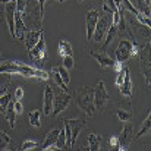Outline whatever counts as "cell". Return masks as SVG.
I'll return each instance as SVG.
<instances>
[{"label": "cell", "mask_w": 151, "mask_h": 151, "mask_svg": "<svg viewBox=\"0 0 151 151\" xmlns=\"http://www.w3.org/2000/svg\"><path fill=\"white\" fill-rule=\"evenodd\" d=\"M59 129H53L50 131L49 134H47V137H46V139H44V142H43V145H41V150L46 151L50 145H54L56 144V139H57V135H59Z\"/></svg>", "instance_id": "44dd1931"}, {"label": "cell", "mask_w": 151, "mask_h": 151, "mask_svg": "<svg viewBox=\"0 0 151 151\" xmlns=\"http://www.w3.org/2000/svg\"><path fill=\"white\" fill-rule=\"evenodd\" d=\"M53 100H54V91L50 85H47L44 90V97H43V111L47 116H50L53 111Z\"/></svg>", "instance_id": "e0dca14e"}, {"label": "cell", "mask_w": 151, "mask_h": 151, "mask_svg": "<svg viewBox=\"0 0 151 151\" xmlns=\"http://www.w3.org/2000/svg\"><path fill=\"white\" fill-rule=\"evenodd\" d=\"M93 90H94V106H96V109H104L106 104L110 100V96H109V93L106 90L104 82L99 81L97 85Z\"/></svg>", "instance_id": "30bf717a"}, {"label": "cell", "mask_w": 151, "mask_h": 151, "mask_svg": "<svg viewBox=\"0 0 151 151\" xmlns=\"http://www.w3.org/2000/svg\"><path fill=\"white\" fill-rule=\"evenodd\" d=\"M78 1H84V0H78Z\"/></svg>", "instance_id": "ee69618b"}, {"label": "cell", "mask_w": 151, "mask_h": 151, "mask_svg": "<svg viewBox=\"0 0 151 151\" xmlns=\"http://www.w3.org/2000/svg\"><path fill=\"white\" fill-rule=\"evenodd\" d=\"M0 72L21 73L25 78H37V79H41V81L50 79V75L46 70L32 68V66L21 63V62H4V63H0Z\"/></svg>", "instance_id": "6da1fadb"}, {"label": "cell", "mask_w": 151, "mask_h": 151, "mask_svg": "<svg viewBox=\"0 0 151 151\" xmlns=\"http://www.w3.org/2000/svg\"><path fill=\"white\" fill-rule=\"evenodd\" d=\"M35 147H37V142H35V141H25V142H22L21 150L22 151H28V150H34Z\"/></svg>", "instance_id": "836d02e7"}, {"label": "cell", "mask_w": 151, "mask_h": 151, "mask_svg": "<svg viewBox=\"0 0 151 151\" xmlns=\"http://www.w3.org/2000/svg\"><path fill=\"white\" fill-rule=\"evenodd\" d=\"M43 15H44V7L38 3V0H27V6L22 13L25 25H29L31 28L35 29H41Z\"/></svg>", "instance_id": "7a4b0ae2"}, {"label": "cell", "mask_w": 151, "mask_h": 151, "mask_svg": "<svg viewBox=\"0 0 151 151\" xmlns=\"http://www.w3.org/2000/svg\"><path fill=\"white\" fill-rule=\"evenodd\" d=\"M54 69H56V70H57V73L62 76V79L65 81V84H68V85H69V82H70L69 70H68L66 68H63V66H54Z\"/></svg>", "instance_id": "4dcf8cb0"}, {"label": "cell", "mask_w": 151, "mask_h": 151, "mask_svg": "<svg viewBox=\"0 0 151 151\" xmlns=\"http://www.w3.org/2000/svg\"><path fill=\"white\" fill-rule=\"evenodd\" d=\"M46 1H49V0H38V3H40L43 7H44V3H46Z\"/></svg>", "instance_id": "ab89813d"}, {"label": "cell", "mask_w": 151, "mask_h": 151, "mask_svg": "<svg viewBox=\"0 0 151 151\" xmlns=\"http://www.w3.org/2000/svg\"><path fill=\"white\" fill-rule=\"evenodd\" d=\"M110 25H111V13H109V12H106L103 15L100 13L97 25H96V29H94V34H93V37H94V40L97 43H100L101 40L106 37L107 29H109Z\"/></svg>", "instance_id": "8992f818"}, {"label": "cell", "mask_w": 151, "mask_h": 151, "mask_svg": "<svg viewBox=\"0 0 151 151\" xmlns=\"http://www.w3.org/2000/svg\"><path fill=\"white\" fill-rule=\"evenodd\" d=\"M10 76H12V73H9V72H0V96L7 93V85L10 82Z\"/></svg>", "instance_id": "d4e9b609"}, {"label": "cell", "mask_w": 151, "mask_h": 151, "mask_svg": "<svg viewBox=\"0 0 151 151\" xmlns=\"http://www.w3.org/2000/svg\"><path fill=\"white\" fill-rule=\"evenodd\" d=\"M75 97H76V100H75L76 101V106H78L88 117L94 116V113H96L97 109H96V106H94V90H93L91 87L84 85V87L78 88Z\"/></svg>", "instance_id": "3957f363"}, {"label": "cell", "mask_w": 151, "mask_h": 151, "mask_svg": "<svg viewBox=\"0 0 151 151\" xmlns=\"http://www.w3.org/2000/svg\"><path fill=\"white\" fill-rule=\"evenodd\" d=\"M57 150H65L66 148V135H65V129H62L57 135V139H56V144Z\"/></svg>", "instance_id": "f546056e"}, {"label": "cell", "mask_w": 151, "mask_h": 151, "mask_svg": "<svg viewBox=\"0 0 151 151\" xmlns=\"http://www.w3.org/2000/svg\"><path fill=\"white\" fill-rule=\"evenodd\" d=\"M57 1H59V3H63V1H66V0H57Z\"/></svg>", "instance_id": "b9f144b4"}, {"label": "cell", "mask_w": 151, "mask_h": 151, "mask_svg": "<svg viewBox=\"0 0 151 151\" xmlns=\"http://www.w3.org/2000/svg\"><path fill=\"white\" fill-rule=\"evenodd\" d=\"M87 139H88V148L91 151H99L101 148V141H103L101 135H97V134H88Z\"/></svg>", "instance_id": "ffe728a7"}, {"label": "cell", "mask_w": 151, "mask_h": 151, "mask_svg": "<svg viewBox=\"0 0 151 151\" xmlns=\"http://www.w3.org/2000/svg\"><path fill=\"white\" fill-rule=\"evenodd\" d=\"M59 53H60V56H62V57H63V56H70V54H73L72 44H70L68 40L62 38V40L59 41Z\"/></svg>", "instance_id": "7402d4cb"}, {"label": "cell", "mask_w": 151, "mask_h": 151, "mask_svg": "<svg viewBox=\"0 0 151 151\" xmlns=\"http://www.w3.org/2000/svg\"><path fill=\"white\" fill-rule=\"evenodd\" d=\"M4 117H6V120L9 122V126H10V128H15V123H16V110H15L12 101H9L7 106H6Z\"/></svg>", "instance_id": "d6986e66"}, {"label": "cell", "mask_w": 151, "mask_h": 151, "mask_svg": "<svg viewBox=\"0 0 151 151\" xmlns=\"http://www.w3.org/2000/svg\"><path fill=\"white\" fill-rule=\"evenodd\" d=\"M50 78H53V81H54V84L62 90V91H65V93H70L69 91V88H68V84H65V81L62 79V76L57 73V70L53 68V70H51V76Z\"/></svg>", "instance_id": "603a6c76"}, {"label": "cell", "mask_w": 151, "mask_h": 151, "mask_svg": "<svg viewBox=\"0 0 151 151\" xmlns=\"http://www.w3.org/2000/svg\"><path fill=\"white\" fill-rule=\"evenodd\" d=\"M15 13H16V3L15 1L4 3V15L7 21V28L13 38H15Z\"/></svg>", "instance_id": "4fadbf2b"}, {"label": "cell", "mask_w": 151, "mask_h": 151, "mask_svg": "<svg viewBox=\"0 0 151 151\" xmlns=\"http://www.w3.org/2000/svg\"><path fill=\"white\" fill-rule=\"evenodd\" d=\"M138 46L135 41L132 40H128V38H122L119 41V46L116 47L114 51V56H116V62H120V63H125L128 62L131 57L134 56H138Z\"/></svg>", "instance_id": "5b68a950"}, {"label": "cell", "mask_w": 151, "mask_h": 151, "mask_svg": "<svg viewBox=\"0 0 151 151\" xmlns=\"http://www.w3.org/2000/svg\"><path fill=\"white\" fill-rule=\"evenodd\" d=\"M90 54L97 60V63H99V66H100V69H104V68H113V65H114V59H111L107 53H106V50H91L90 51Z\"/></svg>", "instance_id": "5bb4252c"}, {"label": "cell", "mask_w": 151, "mask_h": 151, "mask_svg": "<svg viewBox=\"0 0 151 151\" xmlns=\"http://www.w3.org/2000/svg\"><path fill=\"white\" fill-rule=\"evenodd\" d=\"M7 1H15V0H0V3H7Z\"/></svg>", "instance_id": "60d3db41"}, {"label": "cell", "mask_w": 151, "mask_h": 151, "mask_svg": "<svg viewBox=\"0 0 151 151\" xmlns=\"http://www.w3.org/2000/svg\"><path fill=\"white\" fill-rule=\"evenodd\" d=\"M41 37H44L43 28H41V29H29V31H27L25 35H24V41H25L27 50H31V49L38 43V40H40Z\"/></svg>", "instance_id": "9a60e30c"}, {"label": "cell", "mask_w": 151, "mask_h": 151, "mask_svg": "<svg viewBox=\"0 0 151 151\" xmlns=\"http://www.w3.org/2000/svg\"><path fill=\"white\" fill-rule=\"evenodd\" d=\"M65 135H66V148L75 145L79 132L85 128V119H65Z\"/></svg>", "instance_id": "277c9868"}, {"label": "cell", "mask_w": 151, "mask_h": 151, "mask_svg": "<svg viewBox=\"0 0 151 151\" xmlns=\"http://www.w3.org/2000/svg\"><path fill=\"white\" fill-rule=\"evenodd\" d=\"M138 54H139V62H141V69L145 78V84L150 85V43L147 41V44L141 49H138Z\"/></svg>", "instance_id": "52a82bcc"}, {"label": "cell", "mask_w": 151, "mask_h": 151, "mask_svg": "<svg viewBox=\"0 0 151 151\" xmlns=\"http://www.w3.org/2000/svg\"><path fill=\"white\" fill-rule=\"evenodd\" d=\"M123 129H122V134L119 135V147L117 150L125 151L128 150L129 144L134 141V126L129 123V122H123Z\"/></svg>", "instance_id": "8fae6325"}, {"label": "cell", "mask_w": 151, "mask_h": 151, "mask_svg": "<svg viewBox=\"0 0 151 151\" xmlns=\"http://www.w3.org/2000/svg\"><path fill=\"white\" fill-rule=\"evenodd\" d=\"M13 107H15V110H16V114H21V113L24 111V106H22V101L21 100H15Z\"/></svg>", "instance_id": "d590c367"}, {"label": "cell", "mask_w": 151, "mask_h": 151, "mask_svg": "<svg viewBox=\"0 0 151 151\" xmlns=\"http://www.w3.org/2000/svg\"><path fill=\"white\" fill-rule=\"evenodd\" d=\"M99 16H100V9H99V7L91 9V10L87 13V16H85V25H87V40L93 38V34H94V29H96V25H97Z\"/></svg>", "instance_id": "7c38bea8"}, {"label": "cell", "mask_w": 151, "mask_h": 151, "mask_svg": "<svg viewBox=\"0 0 151 151\" xmlns=\"http://www.w3.org/2000/svg\"><path fill=\"white\" fill-rule=\"evenodd\" d=\"M119 90H120V94L123 97H131L132 96V81H131V72H129V68L125 65L123 66V81L122 84L119 85Z\"/></svg>", "instance_id": "2e32d148"}, {"label": "cell", "mask_w": 151, "mask_h": 151, "mask_svg": "<svg viewBox=\"0 0 151 151\" xmlns=\"http://www.w3.org/2000/svg\"><path fill=\"white\" fill-rule=\"evenodd\" d=\"M15 99L16 100H22L24 99V88L22 87H16V90H15Z\"/></svg>", "instance_id": "8d00e7d4"}, {"label": "cell", "mask_w": 151, "mask_h": 151, "mask_svg": "<svg viewBox=\"0 0 151 151\" xmlns=\"http://www.w3.org/2000/svg\"><path fill=\"white\" fill-rule=\"evenodd\" d=\"M138 6L141 9V13L150 18V0H138Z\"/></svg>", "instance_id": "1f68e13d"}, {"label": "cell", "mask_w": 151, "mask_h": 151, "mask_svg": "<svg viewBox=\"0 0 151 151\" xmlns=\"http://www.w3.org/2000/svg\"><path fill=\"white\" fill-rule=\"evenodd\" d=\"M122 81H123V69H122L120 72H116V81H114V82H116V85L119 87V85L122 84Z\"/></svg>", "instance_id": "f35d334b"}, {"label": "cell", "mask_w": 151, "mask_h": 151, "mask_svg": "<svg viewBox=\"0 0 151 151\" xmlns=\"http://www.w3.org/2000/svg\"><path fill=\"white\" fill-rule=\"evenodd\" d=\"M0 63H1V54H0Z\"/></svg>", "instance_id": "7bdbcfd3"}, {"label": "cell", "mask_w": 151, "mask_h": 151, "mask_svg": "<svg viewBox=\"0 0 151 151\" xmlns=\"http://www.w3.org/2000/svg\"><path fill=\"white\" fill-rule=\"evenodd\" d=\"M28 120H29V125H31L32 128H40V126H41V111H40V110H32V111H29Z\"/></svg>", "instance_id": "cb8c5ba5"}, {"label": "cell", "mask_w": 151, "mask_h": 151, "mask_svg": "<svg viewBox=\"0 0 151 151\" xmlns=\"http://www.w3.org/2000/svg\"><path fill=\"white\" fill-rule=\"evenodd\" d=\"M15 3H16V12L24 13L25 6H27V0H15Z\"/></svg>", "instance_id": "e575fe53"}, {"label": "cell", "mask_w": 151, "mask_h": 151, "mask_svg": "<svg viewBox=\"0 0 151 151\" xmlns=\"http://www.w3.org/2000/svg\"><path fill=\"white\" fill-rule=\"evenodd\" d=\"M29 51V57L37 63V65H43L47 59V46H46V41H44V37H41L38 40V43L31 49Z\"/></svg>", "instance_id": "9c48e42d"}, {"label": "cell", "mask_w": 151, "mask_h": 151, "mask_svg": "<svg viewBox=\"0 0 151 151\" xmlns=\"http://www.w3.org/2000/svg\"><path fill=\"white\" fill-rule=\"evenodd\" d=\"M117 34V25H110L109 27V29H107V35H106V40H104V43H103V50H106L107 47H109V44L111 43V40L114 38V35Z\"/></svg>", "instance_id": "484cf974"}, {"label": "cell", "mask_w": 151, "mask_h": 151, "mask_svg": "<svg viewBox=\"0 0 151 151\" xmlns=\"http://www.w3.org/2000/svg\"><path fill=\"white\" fill-rule=\"evenodd\" d=\"M116 114H117V119L120 122H129L132 119V110H131V107H128V109H122L120 107V109H117Z\"/></svg>", "instance_id": "83f0119b"}, {"label": "cell", "mask_w": 151, "mask_h": 151, "mask_svg": "<svg viewBox=\"0 0 151 151\" xmlns=\"http://www.w3.org/2000/svg\"><path fill=\"white\" fill-rule=\"evenodd\" d=\"M75 65V60H73V54L70 56H63V68H66L68 70H70Z\"/></svg>", "instance_id": "d6a6232c"}, {"label": "cell", "mask_w": 151, "mask_h": 151, "mask_svg": "<svg viewBox=\"0 0 151 151\" xmlns=\"http://www.w3.org/2000/svg\"><path fill=\"white\" fill-rule=\"evenodd\" d=\"M10 144H12V139H10V137H9L6 132L0 131V150H7Z\"/></svg>", "instance_id": "f1b7e54d"}, {"label": "cell", "mask_w": 151, "mask_h": 151, "mask_svg": "<svg viewBox=\"0 0 151 151\" xmlns=\"http://www.w3.org/2000/svg\"><path fill=\"white\" fill-rule=\"evenodd\" d=\"M110 145H111L113 148H117V147H119V137H117V135H111V138H110Z\"/></svg>", "instance_id": "74e56055"}, {"label": "cell", "mask_w": 151, "mask_h": 151, "mask_svg": "<svg viewBox=\"0 0 151 151\" xmlns=\"http://www.w3.org/2000/svg\"><path fill=\"white\" fill-rule=\"evenodd\" d=\"M150 126H151V114L148 113V116H147V119L142 122V125H141V129L134 135V139H138L139 137H142V135H145L148 131H150Z\"/></svg>", "instance_id": "4316f807"}, {"label": "cell", "mask_w": 151, "mask_h": 151, "mask_svg": "<svg viewBox=\"0 0 151 151\" xmlns=\"http://www.w3.org/2000/svg\"><path fill=\"white\" fill-rule=\"evenodd\" d=\"M70 93H65V91H60V93H56L54 94V100H53V117L59 116L70 103Z\"/></svg>", "instance_id": "ba28073f"}, {"label": "cell", "mask_w": 151, "mask_h": 151, "mask_svg": "<svg viewBox=\"0 0 151 151\" xmlns=\"http://www.w3.org/2000/svg\"><path fill=\"white\" fill-rule=\"evenodd\" d=\"M27 32V25L24 22L22 13H15V40H24V35Z\"/></svg>", "instance_id": "ac0fdd59"}]
</instances>
